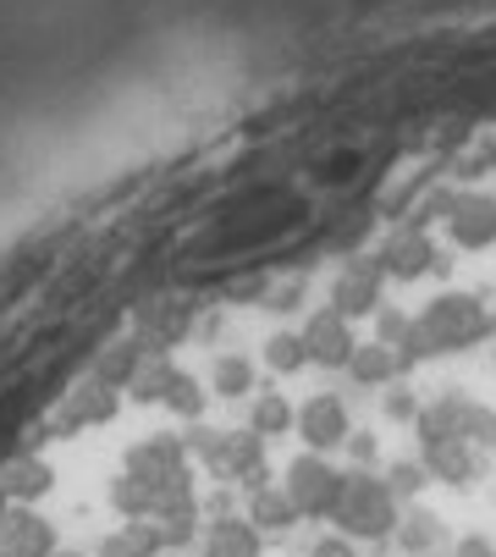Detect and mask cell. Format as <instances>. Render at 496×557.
Wrapping results in <instances>:
<instances>
[{
	"mask_svg": "<svg viewBox=\"0 0 496 557\" xmlns=\"http://www.w3.org/2000/svg\"><path fill=\"white\" fill-rule=\"evenodd\" d=\"M480 337H491V309L469 293H442L425 304V314H413V326L397 348L402 359H425V354H463Z\"/></svg>",
	"mask_w": 496,
	"mask_h": 557,
	"instance_id": "cell-1",
	"label": "cell"
},
{
	"mask_svg": "<svg viewBox=\"0 0 496 557\" xmlns=\"http://www.w3.org/2000/svg\"><path fill=\"white\" fill-rule=\"evenodd\" d=\"M337 524L343 535L354 541H381L392 535L402 519H397V492L375 474H348V492H343V508H337Z\"/></svg>",
	"mask_w": 496,
	"mask_h": 557,
	"instance_id": "cell-2",
	"label": "cell"
},
{
	"mask_svg": "<svg viewBox=\"0 0 496 557\" xmlns=\"http://www.w3.org/2000/svg\"><path fill=\"white\" fill-rule=\"evenodd\" d=\"M282 492H287V497H293V508H298V513H309V519H337L343 492H348V474H343L337 463H325L320 453H309V458L287 463Z\"/></svg>",
	"mask_w": 496,
	"mask_h": 557,
	"instance_id": "cell-3",
	"label": "cell"
},
{
	"mask_svg": "<svg viewBox=\"0 0 496 557\" xmlns=\"http://www.w3.org/2000/svg\"><path fill=\"white\" fill-rule=\"evenodd\" d=\"M381 287H386V265L381 260H348L331 282V309L343 321H364V314L381 309Z\"/></svg>",
	"mask_w": 496,
	"mask_h": 557,
	"instance_id": "cell-4",
	"label": "cell"
},
{
	"mask_svg": "<svg viewBox=\"0 0 496 557\" xmlns=\"http://www.w3.org/2000/svg\"><path fill=\"white\" fill-rule=\"evenodd\" d=\"M447 232H452L458 249H491L496 244V199L491 194L447 199Z\"/></svg>",
	"mask_w": 496,
	"mask_h": 557,
	"instance_id": "cell-5",
	"label": "cell"
},
{
	"mask_svg": "<svg viewBox=\"0 0 496 557\" xmlns=\"http://www.w3.org/2000/svg\"><path fill=\"white\" fill-rule=\"evenodd\" d=\"M298 436H303L314 453L343 447V442L354 436V425H348V404H343V397H331V392L309 397V404H303V414H298Z\"/></svg>",
	"mask_w": 496,
	"mask_h": 557,
	"instance_id": "cell-6",
	"label": "cell"
},
{
	"mask_svg": "<svg viewBox=\"0 0 496 557\" xmlns=\"http://www.w3.org/2000/svg\"><path fill=\"white\" fill-rule=\"evenodd\" d=\"M303 348H309V359L314 364H331V370H348V359H354V326L343 321L337 309H320L314 321L303 326Z\"/></svg>",
	"mask_w": 496,
	"mask_h": 557,
	"instance_id": "cell-7",
	"label": "cell"
},
{
	"mask_svg": "<svg viewBox=\"0 0 496 557\" xmlns=\"http://www.w3.org/2000/svg\"><path fill=\"white\" fill-rule=\"evenodd\" d=\"M425 469L442 474V481H452V486H469L474 474H480V458L458 436H425Z\"/></svg>",
	"mask_w": 496,
	"mask_h": 557,
	"instance_id": "cell-8",
	"label": "cell"
},
{
	"mask_svg": "<svg viewBox=\"0 0 496 557\" xmlns=\"http://www.w3.org/2000/svg\"><path fill=\"white\" fill-rule=\"evenodd\" d=\"M381 265H386V276L413 282V276H425V271L436 265V249H431V237H425V232H397L392 244L381 249Z\"/></svg>",
	"mask_w": 496,
	"mask_h": 557,
	"instance_id": "cell-9",
	"label": "cell"
},
{
	"mask_svg": "<svg viewBox=\"0 0 496 557\" xmlns=\"http://www.w3.org/2000/svg\"><path fill=\"white\" fill-rule=\"evenodd\" d=\"M55 552V535H50V524L39 519V513H12L7 519V552L0 557H50Z\"/></svg>",
	"mask_w": 496,
	"mask_h": 557,
	"instance_id": "cell-10",
	"label": "cell"
},
{
	"mask_svg": "<svg viewBox=\"0 0 496 557\" xmlns=\"http://www.w3.org/2000/svg\"><path fill=\"white\" fill-rule=\"evenodd\" d=\"M204 557H260V530L248 519H215L204 535Z\"/></svg>",
	"mask_w": 496,
	"mask_h": 557,
	"instance_id": "cell-11",
	"label": "cell"
},
{
	"mask_svg": "<svg viewBox=\"0 0 496 557\" xmlns=\"http://www.w3.org/2000/svg\"><path fill=\"white\" fill-rule=\"evenodd\" d=\"M397 370H402V354L386 348V343H359L354 359H348V375H354L359 386H386Z\"/></svg>",
	"mask_w": 496,
	"mask_h": 557,
	"instance_id": "cell-12",
	"label": "cell"
},
{
	"mask_svg": "<svg viewBox=\"0 0 496 557\" xmlns=\"http://www.w3.org/2000/svg\"><path fill=\"white\" fill-rule=\"evenodd\" d=\"M293 519H298V508H293V497H287L282 486H255L248 524H255V530H287Z\"/></svg>",
	"mask_w": 496,
	"mask_h": 557,
	"instance_id": "cell-13",
	"label": "cell"
},
{
	"mask_svg": "<svg viewBox=\"0 0 496 557\" xmlns=\"http://www.w3.org/2000/svg\"><path fill=\"white\" fill-rule=\"evenodd\" d=\"M298 425V414H293V404L282 392H260L255 397V414H248V431L255 436H287Z\"/></svg>",
	"mask_w": 496,
	"mask_h": 557,
	"instance_id": "cell-14",
	"label": "cell"
},
{
	"mask_svg": "<svg viewBox=\"0 0 496 557\" xmlns=\"http://www.w3.org/2000/svg\"><path fill=\"white\" fill-rule=\"evenodd\" d=\"M165 541H160V530L154 524H122L116 535H106V546H100V557H154Z\"/></svg>",
	"mask_w": 496,
	"mask_h": 557,
	"instance_id": "cell-15",
	"label": "cell"
},
{
	"mask_svg": "<svg viewBox=\"0 0 496 557\" xmlns=\"http://www.w3.org/2000/svg\"><path fill=\"white\" fill-rule=\"evenodd\" d=\"M160 404L165 409H177V414H199L204 409V392H199V381L194 375H183V370H172V375H165V386H160Z\"/></svg>",
	"mask_w": 496,
	"mask_h": 557,
	"instance_id": "cell-16",
	"label": "cell"
},
{
	"mask_svg": "<svg viewBox=\"0 0 496 557\" xmlns=\"http://www.w3.org/2000/svg\"><path fill=\"white\" fill-rule=\"evenodd\" d=\"M397 541H402V552L425 557V552L442 541V519H436V513H413V519H402V524H397Z\"/></svg>",
	"mask_w": 496,
	"mask_h": 557,
	"instance_id": "cell-17",
	"label": "cell"
},
{
	"mask_svg": "<svg viewBox=\"0 0 496 557\" xmlns=\"http://www.w3.org/2000/svg\"><path fill=\"white\" fill-rule=\"evenodd\" d=\"M243 392H255V364L243 354H226L215 364V397H243Z\"/></svg>",
	"mask_w": 496,
	"mask_h": 557,
	"instance_id": "cell-18",
	"label": "cell"
},
{
	"mask_svg": "<svg viewBox=\"0 0 496 557\" xmlns=\"http://www.w3.org/2000/svg\"><path fill=\"white\" fill-rule=\"evenodd\" d=\"M265 359H271V370H282V375H293V370H303L309 364V348H303V332L293 337V332H276L271 343H265Z\"/></svg>",
	"mask_w": 496,
	"mask_h": 557,
	"instance_id": "cell-19",
	"label": "cell"
},
{
	"mask_svg": "<svg viewBox=\"0 0 496 557\" xmlns=\"http://www.w3.org/2000/svg\"><path fill=\"white\" fill-rule=\"evenodd\" d=\"M45 486H50V469L45 463H23L17 469V497H39Z\"/></svg>",
	"mask_w": 496,
	"mask_h": 557,
	"instance_id": "cell-20",
	"label": "cell"
},
{
	"mask_svg": "<svg viewBox=\"0 0 496 557\" xmlns=\"http://www.w3.org/2000/svg\"><path fill=\"white\" fill-rule=\"evenodd\" d=\"M397 497H413V492H420L425 486V463L420 469H413V463H402V469H392V481H386Z\"/></svg>",
	"mask_w": 496,
	"mask_h": 557,
	"instance_id": "cell-21",
	"label": "cell"
},
{
	"mask_svg": "<svg viewBox=\"0 0 496 557\" xmlns=\"http://www.w3.org/2000/svg\"><path fill=\"white\" fill-rule=\"evenodd\" d=\"M452 557H496V546H491L485 535H463V541L452 546Z\"/></svg>",
	"mask_w": 496,
	"mask_h": 557,
	"instance_id": "cell-22",
	"label": "cell"
},
{
	"mask_svg": "<svg viewBox=\"0 0 496 557\" xmlns=\"http://www.w3.org/2000/svg\"><path fill=\"white\" fill-rule=\"evenodd\" d=\"M309 557H354V552H348V541H331V535H325V541L309 546Z\"/></svg>",
	"mask_w": 496,
	"mask_h": 557,
	"instance_id": "cell-23",
	"label": "cell"
},
{
	"mask_svg": "<svg viewBox=\"0 0 496 557\" xmlns=\"http://www.w3.org/2000/svg\"><path fill=\"white\" fill-rule=\"evenodd\" d=\"M386 409H392L397 420H408V414H413V397H402V392H397V397H386Z\"/></svg>",
	"mask_w": 496,
	"mask_h": 557,
	"instance_id": "cell-24",
	"label": "cell"
},
{
	"mask_svg": "<svg viewBox=\"0 0 496 557\" xmlns=\"http://www.w3.org/2000/svg\"><path fill=\"white\" fill-rule=\"evenodd\" d=\"M354 458L370 463V458H375V442H370V436H354Z\"/></svg>",
	"mask_w": 496,
	"mask_h": 557,
	"instance_id": "cell-25",
	"label": "cell"
},
{
	"mask_svg": "<svg viewBox=\"0 0 496 557\" xmlns=\"http://www.w3.org/2000/svg\"><path fill=\"white\" fill-rule=\"evenodd\" d=\"M50 557H83V552H50Z\"/></svg>",
	"mask_w": 496,
	"mask_h": 557,
	"instance_id": "cell-26",
	"label": "cell"
}]
</instances>
